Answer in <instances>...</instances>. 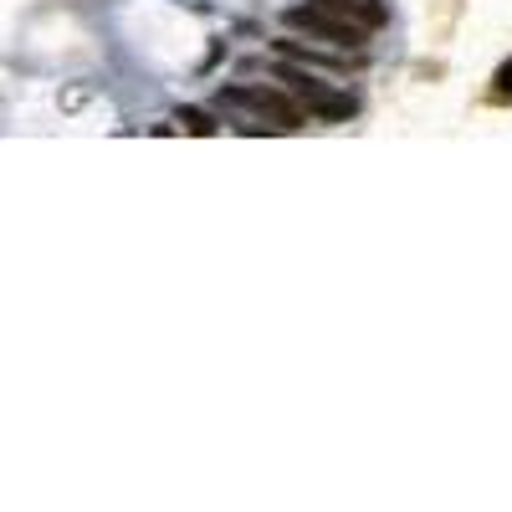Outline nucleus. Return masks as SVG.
<instances>
[{"mask_svg": "<svg viewBox=\"0 0 512 512\" xmlns=\"http://www.w3.org/2000/svg\"><path fill=\"white\" fill-rule=\"evenodd\" d=\"M287 31H308L313 41H328V47H364V26H354V21H344V16H333V11H323V6H292L287 16Z\"/></svg>", "mask_w": 512, "mask_h": 512, "instance_id": "nucleus-2", "label": "nucleus"}, {"mask_svg": "<svg viewBox=\"0 0 512 512\" xmlns=\"http://www.w3.org/2000/svg\"><path fill=\"white\" fill-rule=\"evenodd\" d=\"M492 98H497V103H512V62L497 67V88H492Z\"/></svg>", "mask_w": 512, "mask_h": 512, "instance_id": "nucleus-6", "label": "nucleus"}, {"mask_svg": "<svg viewBox=\"0 0 512 512\" xmlns=\"http://www.w3.org/2000/svg\"><path fill=\"white\" fill-rule=\"evenodd\" d=\"M221 103H236V108H251L256 118H272L277 128H303V103H292L287 93H277V88H226L221 93Z\"/></svg>", "mask_w": 512, "mask_h": 512, "instance_id": "nucleus-3", "label": "nucleus"}, {"mask_svg": "<svg viewBox=\"0 0 512 512\" xmlns=\"http://www.w3.org/2000/svg\"><path fill=\"white\" fill-rule=\"evenodd\" d=\"M180 123L190 128V134H200V139L216 134V123H210V113H200V108H180Z\"/></svg>", "mask_w": 512, "mask_h": 512, "instance_id": "nucleus-5", "label": "nucleus"}, {"mask_svg": "<svg viewBox=\"0 0 512 512\" xmlns=\"http://www.w3.org/2000/svg\"><path fill=\"white\" fill-rule=\"evenodd\" d=\"M277 77L287 82V93L303 103L313 118H323V123H338V118H349L354 113V98L349 93H338V88H328V82H318L313 72H303V67H277Z\"/></svg>", "mask_w": 512, "mask_h": 512, "instance_id": "nucleus-1", "label": "nucleus"}, {"mask_svg": "<svg viewBox=\"0 0 512 512\" xmlns=\"http://www.w3.org/2000/svg\"><path fill=\"white\" fill-rule=\"evenodd\" d=\"M313 6H323V11H333V16H344V21H354V26H364V31H379L384 21H390L384 0H313Z\"/></svg>", "mask_w": 512, "mask_h": 512, "instance_id": "nucleus-4", "label": "nucleus"}]
</instances>
